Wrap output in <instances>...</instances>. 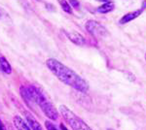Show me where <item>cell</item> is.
I'll use <instances>...</instances> for the list:
<instances>
[{
	"instance_id": "cell-1",
	"label": "cell",
	"mask_w": 146,
	"mask_h": 130,
	"mask_svg": "<svg viewBox=\"0 0 146 130\" xmlns=\"http://www.w3.org/2000/svg\"><path fill=\"white\" fill-rule=\"evenodd\" d=\"M46 65L60 82L74 88L75 90L85 93L90 88V86L86 80L55 58H48L46 60Z\"/></svg>"
},
{
	"instance_id": "cell-2",
	"label": "cell",
	"mask_w": 146,
	"mask_h": 130,
	"mask_svg": "<svg viewBox=\"0 0 146 130\" xmlns=\"http://www.w3.org/2000/svg\"><path fill=\"white\" fill-rule=\"evenodd\" d=\"M21 95L28 105L35 103L41 109L43 114L51 120L58 119V111L50 100L48 95L40 87L35 86H27L21 87Z\"/></svg>"
},
{
	"instance_id": "cell-3",
	"label": "cell",
	"mask_w": 146,
	"mask_h": 130,
	"mask_svg": "<svg viewBox=\"0 0 146 130\" xmlns=\"http://www.w3.org/2000/svg\"><path fill=\"white\" fill-rule=\"evenodd\" d=\"M58 113L62 115V119L72 130H93L81 117L74 114L66 106L60 105L58 107Z\"/></svg>"
},
{
	"instance_id": "cell-4",
	"label": "cell",
	"mask_w": 146,
	"mask_h": 130,
	"mask_svg": "<svg viewBox=\"0 0 146 130\" xmlns=\"http://www.w3.org/2000/svg\"><path fill=\"white\" fill-rule=\"evenodd\" d=\"M86 29L96 39H102L108 35V32L105 29V27L96 20H88L86 23Z\"/></svg>"
},
{
	"instance_id": "cell-5",
	"label": "cell",
	"mask_w": 146,
	"mask_h": 130,
	"mask_svg": "<svg viewBox=\"0 0 146 130\" xmlns=\"http://www.w3.org/2000/svg\"><path fill=\"white\" fill-rule=\"evenodd\" d=\"M65 35L72 43H74L75 45H78V46H83L86 44V39L82 36L80 33L76 31H64Z\"/></svg>"
},
{
	"instance_id": "cell-6",
	"label": "cell",
	"mask_w": 146,
	"mask_h": 130,
	"mask_svg": "<svg viewBox=\"0 0 146 130\" xmlns=\"http://www.w3.org/2000/svg\"><path fill=\"white\" fill-rule=\"evenodd\" d=\"M25 119H27L25 122L27 123L30 130H44V128L41 126V124L37 121L36 119H34V117H32V115L27 114V115H25Z\"/></svg>"
},
{
	"instance_id": "cell-7",
	"label": "cell",
	"mask_w": 146,
	"mask_h": 130,
	"mask_svg": "<svg viewBox=\"0 0 146 130\" xmlns=\"http://www.w3.org/2000/svg\"><path fill=\"white\" fill-rule=\"evenodd\" d=\"M13 123H14L15 128L17 130H30L27 123L25 121V119H23V117H21L20 115H16V117H14Z\"/></svg>"
},
{
	"instance_id": "cell-8",
	"label": "cell",
	"mask_w": 146,
	"mask_h": 130,
	"mask_svg": "<svg viewBox=\"0 0 146 130\" xmlns=\"http://www.w3.org/2000/svg\"><path fill=\"white\" fill-rule=\"evenodd\" d=\"M141 13H142V10H135V11L131 12V13H128L127 15H125L123 18L120 20V23H121V24H124V23L131 22L133 20H135V18H137L138 16H140Z\"/></svg>"
},
{
	"instance_id": "cell-9",
	"label": "cell",
	"mask_w": 146,
	"mask_h": 130,
	"mask_svg": "<svg viewBox=\"0 0 146 130\" xmlns=\"http://www.w3.org/2000/svg\"><path fill=\"white\" fill-rule=\"evenodd\" d=\"M0 67H1V72L5 73L7 75H10L12 73V67L10 63L4 56H0Z\"/></svg>"
},
{
	"instance_id": "cell-10",
	"label": "cell",
	"mask_w": 146,
	"mask_h": 130,
	"mask_svg": "<svg viewBox=\"0 0 146 130\" xmlns=\"http://www.w3.org/2000/svg\"><path fill=\"white\" fill-rule=\"evenodd\" d=\"M114 8H115V6L112 2H107V3H104L101 6L98 7V12L100 14H106V13H109V12L113 11L114 10Z\"/></svg>"
},
{
	"instance_id": "cell-11",
	"label": "cell",
	"mask_w": 146,
	"mask_h": 130,
	"mask_svg": "<svg viewBox=\"0 0 146 130\" xmlns=\"http://www.w3.org/2000/svg\"><path fill=\"white\" fill-rule=\"evenodd\" d=\"M58 3H60V7H62V11H64L65 13H67V14H72L73 13L71 5L68 3L66 0H58Z\"/></svg>"
},
{
	"instance_id": "cell-12",
	"label": "cell",
	"mask_w": 146,
	"mask_h": 130,
	"mask_svg": "<svg viewBox=\"0 0 146 130\" xmlns=\"http://www.w3.org/2000/svg\"><path fill=\"white\" fill-rule=\"evenodd\" d=\"M45 126H46L47 130H60L55 124L53 123V122L50 121V120H46V121H45Z\"/></svg>"
},
{
	"instance_id": "cell-13",
	"label": "cell",
	"mask_w": 146,
	"mask_h": 130,
	"mask_svg": "<svg viewBox=\"0 0 146 130\" xmlns=\"http://www.w3.org/2000/svg\"><path fill=\"white\" fill-rule=\"evenodd\" d=\"M68 3H70L71 7L75 9H79L80 8V4L78 0H68Z\"/></svg>"
},
{
	"instance_id": "cell-14",
	"label": "cell",
	"mask_w": 146,
	"mask_h": 130,
	"mask_svg": "<svg viewBox=\"0 0 146 130\" xmlns=\"http://www.w3.org/2000/svg\"><path fill=\"white\" fill-rule=\"evenodd\" d=\"M0 130H5V127H4V125L2 124L1 120H0Z\"/></svg>"
},
{
	"instance_id": "cell-15",
	"label": "cell",
	"mask_w": 146,
	"mask_h": 130,
	"mask_svg": "<svg viewBox=\"0 0 146 130\" xmlns=\"http://www.w3.org/2000/svg\"><path fill=\"white\" fill-rule=\"evenodd\" d=\"M146 8V0L142 2V9H145Z\"/></svg>"
},
{
	"instance_id": "cell-16",
	"label": "cell",
	"mask_w": 146,
	"mask_h": 130,
	"mask_svg": "<svg viewBox=\"0 0 146 130\" xmlns=\"http://www.w3.org/2000/svg\"><path fill=\"white\" fill-rule=\"evenodd\" d=\"M101 2H105V3H107V2H111V0H100Z\"/></svg>"
},
{
	"instance_id": "cell-17",
	"label": "cell",
	"mask_w": 146,
	"mask_h": 130,
	"mask_svg": "<svg viewBox=\"0 0 146 130\" xmlns=\"http://www.w3.org/2000/svg\"><path fill=\"white\" fill-rule=\"evenodd\" d=\"M106 130H115V129H112V128H108V129H106Z\"/></svg>"
},
{
	"instance_id": "cell-18",
	"label": "cell",
	"mask_w": 146,
	"mask_h": 130,
	"mask_svg": "<svg viewBox=\"0 0 146 130\" xmlns=\"http://www.w3.org/2000/svg\"><path fill=\"white\" fill-rule=\"evenodd\" d=\"M5 130H12V129H9V128H8V129H6V128H5Z\"/></svg>"
},
{
	"instance_id": "cell-19",
	"label": "cell",
	"mask_w": 146,
	"mask_h": 130,
	"mask_svg": "<svg viewBox=\"0 0 146 130\" xmlns=\"http://www.w3.org/2000/svg\"><path fill=\"white\" fill-rule=\"evenodd\" d=\"M36 1H41V0H36Z\"/></svg>"
},
{
	"instance_id": "cell-20",
	"label": "cell",
	"mask_w": 146,
	"mask_h": 130,
	"mask_svg": "<svg viewBox=\"0 0 146 130\" xmlns=\"http://www.w3.org/2000/svg\"><path fill=\"white\" fill-rule=\"evenodd\" d=\"M0 16H1V12H0Z\"/></svg>"
},
{
	"instance_id": "cell-21",
	"label": "cell",
	"mask_w": 146,
	"mask_h": 130,
	"mask_svg": "<svg viewBox=\"0 0 146 130\" xmlns=\"http://www.w3.org/2000/svg\"><path fill=\"white\" fill-rule=\"evenodd\" d=\"M0 72H1V67H0Z\"/></svg>"
},
{
	"instance_id": "cell-22",
	"label": "cell",
	"mask_w": 146,
	"mask_h": 130,
	"mask_svg": "<svg viewBox=\"0 0 146 130\" xmlns=\"http://www.w3.org/2000/svg\"><path fill=\"white\" fill-rule=\"evenodd\" d=\"M145 59H146V54H145Z\"/></svg>"
}]
</instances>
